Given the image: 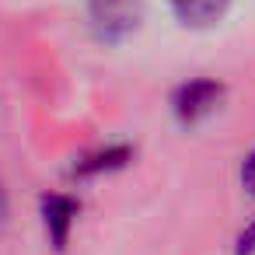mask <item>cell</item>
<instances>
[{"mask_svg": "<svg viewBox=\"0 0 255 255\" xmlns=\"http://www.w3.org/2000/svg\"><path fill=\"white\" fill-rule=\"evenodd\" d=\"M4 217H7V196H4V189H0V224H4Z\"/></svg>", "mask_w": 255, "mask_h": 255, "instance_id": "obj_7", "label": "cell"}, {"mask_svg": "<svg viewBox=\"0 0 255 255\" xmlns=\"http://www.w3.org/2000/svg\"><path fill=\"white\" fill-rule=\"evenodd\" d=\"M255 252V224L241 234V241H238V255H252Z\"/></svg>", "mask_w": 255, "mask_h": 255, "instance_id": "obj_6", "label": "cell"}, {"mask_svg": "<svg viewBox=\"0 0 255 255\" xmlns=\"http://www.w3.org/2000/svg\"><path fill=\"white\" fill-rule=\"evenodd\" d=\"M220 84L217 81H189L185 88H178L175 95V116L182 123H199L203 116H210L220 102Z\"/></svg>", "mask_w": 255, "mask_h": 255, "instance_id": "obj_2", "label": "cell"}, {"mask_svg": "<svg viewBox=\"0 0 255 255\" xmlns=\"http://www.w3.org/2000/svg\"><path fill=\"white\" fill-rule=\"evenodd\" d=\"M42 213H46V227H49V238L56 248L67 245V231H70V220L77 213V203L67 199V196H46L42 199Z\"/></svg>", "mask_w": 255, "mask_h": 255, "instance_id": "obj_4", "label": "cell"}, {"mask_svg": "<svg viewBox=\"0 0 255 255\" xmlns=\"http://www.w3.org/2000/svg\"><path fill=\"white\" fill-rule=\"evenodd\" d=\"M231 0H171V7L178 14L182 25H192V28H206L213 21L224 18Z\"/></svg>", "mask_w": 255, "mask_h": 255, "instance_id": "obj_3", "label": "cell"}, {"mask_svg": "<svg viewBox=\"0 0 255 255\" xmlns=\"http://www.w3.org/2000/svg\"><path fill=\"white\" fill-rule=\"evenodd\" d=\"M91 18L102 39L116 42L129 35L140 21V4L136 0H91Z\"/></svg>", "mask_w": 255, "mask_h": 255, "instance_id": "obj_1", "label": "cell"}, {"mask_svg": "<svg viewBox=\"0 0 255 255\" xmlns=\"http://www.w3.org/2000/svg\"><path fill=\"white\" fill-rule=\"evenodd\" d=\"M241 185L255 196V150L245 157V164H241Z\"/></svg>", "mask_w": 255, "mask_h": 255, "instance_id": "obj_5", "label": "cell"}]
</instances>
